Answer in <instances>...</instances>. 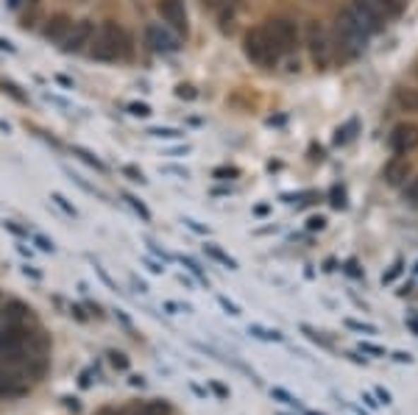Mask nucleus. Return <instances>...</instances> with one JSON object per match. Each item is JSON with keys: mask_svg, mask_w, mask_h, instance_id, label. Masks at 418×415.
Returning a JSON list of instances; mask_svg holds the SVG:
<instances>
[{"mask_svg": "<svg viewBox=\"0 0 418 415\" xmlns=\"http://www.w3.org/2000/svg\"><path fill=\"white\" fill-rule=\"evenodd\" d=\"M366 42H368V34L363 31V25L349 14V8H343L335 20V45L337 50H343V56H357L366 50Z\"/></svg>", "mask_w": 418, "mask_h": 415, "instance_id": "1", "label": "nucleus"}, {"mask_svg": "<svg viewBox=\"0 0 418 415\" xmlns=\"http://www.w3.org/2000/svg\"><path fill=\"white\" fill-rule=\"evenodd\" d=\"M245 56L254 64H274L284 53H281L279 42L274 40V34L268 31V25H257V28H251L245 34Z\"/></svg>", "mask_w": 418, "mask_h": 415, "instance_id": "2", "label": "nucleus"}, {"mask_svg": "<svg viewBox=\"0 0 418 415\" xmlns=\"http://www.w3.org/2000/svg\"><path fill=\"white\" fill-rule=\"evenodd\" d=\"M123 42H126V40H123V31H120L117 25L106 23V25H100L93 34L87 53H90L93 59H98V62H115V59L123 56Z\"/></svg>", "mask_w": 418, "mask_h": 415, "instance_id": "3", "label": "nucleus"}, {"mask_svg": "<svg viewBox=\"0 0 418 415\" xmlns=\"http://www.w3.org/2000/svg\"><path fill=\"white\" fill-rule=\"evenodd\" d=\"M304 40H307V50H310V56H313V64H315L318 70H326V67L332 64L335 47H332V40H329V34H326L324 25H321L318 20L307 23Z\"/></svg>", "mask_w": 418, "mask_h": 415, "instance_id": "4", "label": "nucleus"}, {"mask_svg": "<svg viewBox=\"0 0 418 415\" xmlns=\"http://www.w3.org/2000/svg\"><path fill=\"white\" fill-rule=\"evenodd\" d=\"M346 8H349V14L363 25V31H366L368 37L379 34V31L385 28V17H388V14H385L373 0H352Z\"/></svg>", "mask_w": 418, "mask_h": 415, "instance_id": "5", "label": "nucleus"}, {"mask_svg": "<svg viewBox=\"0 0 418 415\" xmlns=\"http://www.w3.org/2000/svg\"><path fill=\"white\" fill-rule=\"evenodd\" d=\"M28 387H31V379L23 370H17L8 363H0V396H6V399L23 396V393H28Z\"/></svg>", "mask_w": 418, "mask_h": 415, "instance_id": "6", "label": "nucleus"}, {"mask_svg": "<svg viewBox=\"0 0 418 415\" xmlns=\"http://www.w3.org/2000/svg\"><path fill=\"white\" fill-rule=\"evenodd\" d=\"M28 318H31V307H25L23 301H17V298L0 301V334L11 332L17 326H25Z\"/></svg>", "mask_w": 418, "mask_h": 415, "instance_id": "7", "label": "nucleus"}, {"mask_svg": "<svg viewBox=\"0 0 418 415\" xmlns=\"http://www.w3.org/2000/svg\"><path fill=\"white\" fill-rule=\"evenodd\" d=\"M93 34H95V25L90 20L73 23V28L67 31V37L62 40V50H64V53H81V50H87Z\"/></svg>", "mask_w": 418, "mask_h": 415, "instance_id": "8", "label": "nucleus"}, {"mask_svg": "<svg viewBox=\"0 0 418 415\" xmlns=\"http://www.w3.org/2000/svg\"><path fill=\"white\" fill-rule=\"evenodd\" d=\"M156 11L159 17L179 34H187V8L185 0H156Z\"/></svg>", "mask_w": 418, "mask_h": 415, "instance_id": "9", "label": "nucleus"}, {"mask_svg": "<svg viewBox=\"0 0 418 415\" xmlns=\"http://www.w3.org/2000/svg\"><path fill=\"white\" fill-rule=\"evenodd\" d=\"M390 148L396 156H407L418 148V126H410V123H402L393 129V134L388 137Z\"/></svg>", "mask_w": 418, "mask_h": 415, "instance_id": "10", "label": "nucleus"}, {"mask_svg": "<svg viewBox=\"0 0 418 415\" xmlns=\"http://www.w3.org/2000/svg\"><path fill=\"white\" fill-rule=\"evenodd\" d=\"M268 31L274 34V40L279 42L281 53H287V50H293V47L298 45V25L293 20H287V17L271 20L268 23Z\"/></svg>", "mask_w": 418, "mask_h": 415, "instance_id": "11", "label": "nucleus"}, {"mask_svg": "<svg viewBox=\"0 0 418 415\" xmlns=\"http://www.w3.org/2000/svg\"><path fill=\"white\" fill-rule=\"evenodd\" d=\"M145 40H148V45L153 47L156 53H173L176 50V40L162 28V25H156V23H151L148 28H145Z\"/></svg>", "mask_w": 418, "mask_h": 415, "instance_id": "12", "label": "nucleus"}, {"mask_svg": "<svg viewBox=\"0 0 418 415\" xmlns=\"http://www.w3.org/2000/svg\"><path fill=\"white\" fill-rule=\"evenodd\" d=\"M407 176H410V162H407V159L393 156V159L385 165V182L390 187L407 185Z\"/></svg>", "mask_w": 418, "mask_h": 415, "instance_id": "13", "label": "nucleus"}, {"mask_svg": "<svg viewBox=\"0 0 418 415\" xmlns=\"http://www.w3.org/2000/svg\"><path fill=\"white\" fill-rule=\"evenodd\" d=\"M70 28H73V23H70L67 17H62V14H59V17H53V20H50V25L45 28V37L50 40V42H59V45H62V40L67 37V31H70Z\"/></svg>", "mask_w": 418, "mask_h": 415, "instance_id": "14", "label": "nucleus"}, {"mask_svg": "<svg viewBox=\"0 0 418 415\" xmlns=\"http://www.w3.org/2000/svg\"><path fill=\"white\" fill-rule=\"evenodd\" d=\"M396 103H399L402 112L418 115V90L416 87H399L396 90Z\"/></svg>", "mask_w": 418, "mask_h": 415, "instance_id": "15", "label": "nucleus"}, {"mask_svg": "<svg viewBox=\"0 0 418 415\" xmlns=\"http://www.w3.org/2000/svg\"><path fill=\"white\" fill-rule=\"evenodd\" d=\"M173 413V404L168 399H151V402H142V415H170Z\"/></svg>", "mask_w": 418, "mask_h": 415, "instance_id": "16", "label": "nucleus"}, {"mask_svg": "<svg viewBox=\"0 0 418 415\" xmlns=\"http://www.w3.org/2000/svg\"><path fill=\"white\" fill-rule=\"evenodd\" d=\"M204 251H207V257H212V259H215V262H221L223 268H229V271H237V262H234V259L229 257V254H226V251H221V248H218L215 242H207V245H204Z\"/></svg>", "mask_w": 418, "mask_h": 415, "instance_id": "17", "label": "nucleus"}, {"mask_svg": "<svg viewBox=\"0 0 418 415\" xmlns=\"http://www.w3.org/2000/svg\"><path fill=\"white\" fill-rule=\"evenodd\" d=\"M248 334H254V337H260V340H268V343H281V340H284L281 332H277V329H265V326H260V323H251V326H248Z\"/></svg>", "mask_w": 418, "mask_h": 415, "instance_id": "18", "label": "nucleus"}, {"mask_svg": "<svg viewBox=\"0 0 418 415\" xmlns=\"http://www.w3.org/2000/svg\"><path fill=\"white\" fill-rule=\"evenodd\" d=\"M70 151H73L76 156H81V159H84V162H87L90 168H95V170H106V165H103V162H100V159L95 156L93 151H87V148H81V145H73Z\"/></svg>", "mask_w": 418, "mask_h": 415, "instance_id": "19", "label": "nucleus"}, {"mask_svg": "<svg viewBox=\"0 0 418 415\" xmlns=\"http://www.w3.org/2000/svg\"><path fill=\"white\" fill-rule=\"evenodd\" d=\"M145 134H148V137H153V139H182L185 137V131H182V129H162V126L148 129Z\"/></svg>", "mask_w": 418, "mask_h": 415, "instance_id": "20", "label": "nucleus"}, {"mask_svg": "<svg viewBox=\"0 0 418 415\" xmlns=\"http://www.w3.org/2000/svg\"><path fill=\"white\" fill-rule=\"evenodd\" d=\"M50 201H53V204H56V206H59L64 215H70V218H79V209H76V206H73V204H70V201H67L62 192H50Z\"/></svg>", "mask_w": 418, "mask_h": 415, "instance_id": "21", "label": "nucleus"}, {"mask_svg": "<svg viewBox=\"0 0 418 415\" xmlns=\"http://www.w3.org/2000/svg\"><path fill=\"white\" fill-rule=\"evenodd\" d=\"M123 198L129 201V206H132V209L137 212V215H139V218H142V221H145V223H151V209H148V206H145V204H142L139 198H134V195H129V192H126Z\"/></svg>", "mask_w": 418, "mask_h": 415, "instance_id": "22", "label": "nucleus"}, {"mask_svg": "<svg viewBox=\"0 0 418 415\" xmlns=\"http://www.w3.org/2000/svg\"><path fill=\"white\" fill-rule=\"evenodd\" d=\"M385 14H399L402 11V0H373Z\"/></svg>", "mask_w": 418, "mask_h": 415, "instance_id": "23", "label": "nucleus"}, {"mask_svg": "<svg viewBox=\"0 0 418 415\" xmlns=\"http://www.w3.org/2000/svg\"><path fill=\"white\" fill-rule=\"evenodd\" d=\"M271 396H274V399H279L281 404H287V407H298V402H296V399H293L287 390H281V387H274V390H271Z\"/></svg>", "mask_w": 418, "mask_h": 415, "instance_id": "24", "label": "nucleus"}, {"mask_svg": "<svg viewBox=\"0 0 418 415\" xmlns=\"http://www.w3.org/2000/svg\"><path fill=\"white\" fill-rule=\"evenodd\" d=\"M109 363H112L115 368H120V370L129 368V357H126L123 351H109Z\"/></svg>", "mask_w": 418, "mask_h": 415, "instance_id": "25", "label": "nucleus"}, {"mask_svg": "<svg viewBox=\"0 0 418 415\" xmlns=\"http://www.w3.org/2000/svg\"><path fill=\"white\" fill-rule=\"evenodd\" d=\"M129 115H134V117H151V106L148 103H129Z\"/></svg>", "mask_w": 418, "mask_h": 415, "instance_id": "26", "label": "nucleus"}, {"mask_svg": "<svg viewBox=\"0 0 418 415\" xmlns=\"http://www.w3.org/2000/svg\"><path fill=\"white\" fill-rule=\"evenodd\" d=\"M346 326L349 329H354V332H366V334H376V326H371V323H363V321H346Z\"/></svg>", "mask_w": 418, "mask_h": 415, "instance_id": "27", "label": "nucleus"}, {"mask_svg": "<svg viewBox=\"0 0 418 415\" xmlns=\"http://www.w3.org/2000/svg\"><path fill=\"white\" fill-rule=\"evenodd\" d=\"M218 304H221V307H223L229 315H234V318H237V315H243V312H240V307H237L234 301H229L226 296H218Z\"/></svg>", "mask_w": 418, "mask_h": 415, "instance_id": "28", "label": "nucleus"}, {"mask_svg": "<svg viewBox=\"0 0 418 415\" xmlns=\"http://www.w3.org/2000/svg\"><path fill=\"white\" fill-rule=\"evenodd\" d=\"M405 198H407L410 204H418V176L410 179V185L405 187Z\"/></svg>", "mask_w": 418, "mask_h": 415, "instance_id": "29", "label": "nucleus"}, {"mask_svg": "<svg viewBox=\"0 0 418 415\" xmlns=\"http://www.w3.org/2000/svg\"><path fill=\"white\" fill-rule=\"evenodd\" d=\"M123 173H126V176H129L132 182H139V185L145 182V176H142V170H137V168H132V165H126V168H123Z\"/></svg>", "mask_w": 418, "mask_h": 415, "instance_id": "30", "label": "nucleus"}, {"mask_svg": "<svg viewBox=\"0 0 418 415\" xmlns=\"http://www.w3.org/2000/svg\"><path fill=\"white\" fill-rule=\"evenodd\" d=\"M360 351L373 354V357H385V349H379V346H373V343H360Z\"/></svg>", "mask_w": 418, "mask_h": 415, "instance_id": "31", "label": "nucleus"}, {"mask_svg": "<svg viewBox=\"0 0 418 415\" xmlns=\"http://www.w3.org/2000/svg\"><path fill=\"white\" fill-rule=\"evenodd\" d=\"M232 176H237L234 168H218V170H215V179H221V182H229Z\"/></svg>", "mask_w": 418, "mask_h": 415, "instance_id": "32", "label": "nucleus"}, {"mask_svg": "<svg viewBox=\"0 0 418 415\" xmlns=\"http://www.w3.org/2000/svg\"><path fill=\"white\" fill-rule=\"evenodd\" d=\"M185 226L187 229H192V231H198V234H209L207 226H201V223H198V221H192V218H185Z\"/></svg>", "mask_w": 418, "mask_h": 415, "instance_id": "33", "label": "nucleus"}, {"mask_svg": "<svg viewBox=\"0 0 418 415\" xmlns=\"http://www.w3.org/2000/svg\"><path fill=\"white\" fill-rule=\"evenodd\" d=\"M324 226H326V221L321 218V215H318V218H310V221H307V229H310V231H321Z\"/></svg>", "mask_w": 418, "mask_h": 415, "instance_id": "34", "label": "nucleus"}, {"mask_svg": "<svg viewBox=\"0 0 418 415\" xmlns=\"http://www.w3.org/2000/svg\"><path fill=\"white\" fill-rule=\"evenodd\" d=\"M399 274H402V262H396V265H393V268L385 274V279H382V281H385V284H390V281L399 276Z\"/></svg>", "mask_w": 418, "mask_h": 415, "instance_id": "35", "label": "nucleus"}, {"mask_svg": "<svg viewBox=\"0 0 418 415\" xmlns=\"http://www.w3.org/2000/svg\"><path fill=\"white\" fill-rule=\"evenodd\" d=\"M332 198H335V201H332V206H337V209L346 204V201H343V189H337V187L332 189Z\"/></svg>", "mask_w": 418, "mask_h": 415, "instance_id": "36", "label": "nucleus"}, {"mask_svg": "<svg viewBox=\"0 0 418 415\" xmlns=\"http://www.w3.org/2000/svg\"><path fill=\"white\" fill-rule=\"evenodd\" d=\"M34 242H37L42 251H50V254H53V242H50V240H45V237H40V234H37V237H34Z\"/></svg>", "mask_w": 418, "mask_h": 415, "instance_id": "37", "label": "nucleus"}, {"mask_svg": "<svg viewBox=\"0 0 418 415\" xmlns=\"http://www.w3.org/2000/svg\"><path fill=\"white\" fill-rule=\"evenodd\" d=\"M3 229H8L11 234H17V237H25V229H20V226H14L11 221H3Z\"/></svg>", "mask_w": 418, "mask_h": 415, "instance_id": "38", "label": "nucleus"}, {"mask_svg": "<svg viewBox=\"0 0 418 415\" xmlns=\"http://www.w3.org/2000/svg\"><path fill=\"white\" fill-rule=\"evenodd\" d=\"M145 265H148V271H151V274H165V268H162L159 262H153V259H145Z\"/></svg>", "mask_w": 418, "mask_h": 415, "instance_id": "39", "label": "nucleus"}, {"mask_svg": "<svg viewBox=\"0 0 418 415\" xmlns=\"http://www.w3.org/2000/svg\"><path fill=\"white\" fill-rule=\"evenodd\" d=\"M376 396L382 399V404H390V393H388L385 387H376Z\"/></svg>", "mask_w": 418, "mask_h": 415, "instance_id": "40", "label": "nucleus"}, {"mask_svg": "<svg viewBox=\"0 0 418 415\" xmlns=\"http://www.w3.org/2000/svg\"><path fill=\"white\" fill-rule=\"evenodd\" d=\"M90 385H93V373L84 370V373H81V387H90Z\"/></svg>", "mask_w": 418, "mask_h": 415, "instance_id": "41", "label": "nucleus"}, {"mask_svg": "<svg viewBox=\"0 0 418 415\" xmlns=\"http://www.w3.org/2000/svg\"><path fill=\"white\" fill-rule=\"evenodd\" d=\"M393 360H399V363H413V357H410V354H405V351L393 354Z\"/></svg>", "mask_w": 418, "mask_h": 415, "instance_id": "42", "label": "nucleus"}, {"mask_svg": "<svg viewBox=\"0 0 418 415\" xmlns=\"http://www.w3.org/2000/svg\"><path fill=\"white\" fill-rule=\"evenodd\" d=\"M23 274H25V276H31V279H42V274H40V271H34V268H28V265L23 268Z\"/></svg>", "mask_w": 418, "mask_h": 415, "instance_id": "43", "label": "nucleus"}, {"mask_svg": "<svg viewBox=\"0 0 418 415\" xmlns=\"http://www.w3.org/2000/svg\"><path fill=\"white\" fill-rule=\"evenodd\" d=\"M129 382H132L134 387H145V379H142V376H129Z\"/></svg>", "mask_w": 418, "mask_h": 415, "instance_id": "44", "label": "nucleus"}, {"mask_svg": "<svg viewBox=\"0 0 418 415\" xmlns=\"http://www.w3.org/2000/svg\"><path fill=\"white\" fill-rule=\"evenodd\" d=\"M0 50H8V53H17V47L11 45V42H6V40H0Z\"/></svg>", "mask_w": 418, "mask_h": 415, "instance_id": "45", "label": "nucleus"}, {"mask_svg": "<svg viewBox=\"0 0 418 415\" xmlns=\"http://www.w3.org/2000/svg\"><path fill=\"white\" fill-rule=\"evenodd\" d=\"M56 81H59L62 87H67V90H73V84H70V78H64V76H56Z\"/></svg>", "mask_w": 418, "mask_h": 415, "instance_id": "46", "label": "nucleus"}, {"mask_svg": "<svg viewBox=\"0 0 418 415\" xmlns=\"http://www.w3.org/2000/svg\"><path fill=\"white\" fill-rule=\"evenodd\" d=\"M201 3H204V6H207V8H218V6H221V3H223V0H201Z\"/></svg>", "mask_w": 418, "mask_h": 415, "instance_id": "47", "label": "nucleus"}, {"mask_svg": "<svg viewBox=\"0 0 418 415\" xmlns=\"http://www.w3.org/2000/svg\"><path fill=\"white\" fill-rule=\"evenodd\" d=\"M73 312H76V318H79V321H87V315H84V310H81V307H73Z\"/></svg>", "mask_w": 418, "mask_h": 415, "instance_id": "48", "label": "nucleus"}, {"mask_svg": "<svg viewBox=\"0 0 418 415\" xmlns=\"http://www.w3.org/2000/svg\"><path fill=\"white\" fill-rule=\"evenodd\" d=\"M363 402H366V404H368V407H376V404H379V402H373L371 396H363Z\"/></svg>", "mask_w": 418, "mask_h": 415, "instance_id": "49", "label": "nucleus"}, {"mask_svg": "<svg viewBox=\"0 0 418 415\" xmlns=\"http://www.w3.org/2000/svg\"><path fill=\"white\" fill-rule=\"evenodd\" d=\"M98 415H117V410H115V407H106V410H100Z\"/></svg>", "mask_w": 418, "mask_h": 415, "instance_id": "50", "label": "nucleus"}, {"mask_svg": "<svg viewBox=\"0 0 418 415\" xmlns=\"http://www.w3.org/2000/svg\"><path fill=\"white\" fill-rule=\"evenodd\" d=\"M307 415H318V413H307Z\"/></svg>", "mask_w": 418, "mask_h": 415, "instance_id": "51", "label": "nucleus"}, {"mask_svg": "<svg viewBox=\"0 0 418 415\" xmlns=\"http://www.w3.org/2000/svg\"><path fill=\"white\" fill-rule=\"evenodd\" d=\"M0 301H3V293H0Z\"/></svg>", "mask_w": 418, "mask_h": 415, "instance_id": "52", "label": "nucleus"}]
</instances>
